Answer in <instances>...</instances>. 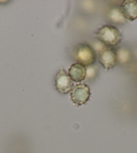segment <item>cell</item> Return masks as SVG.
Returning <instances> with one entry per match:
<instances>
[{"label": "cell", "instance_id": "30bf717a", "mask_svg": "<svg viewBox=\"0 0 137 153\" xmlns=\"http://www.w3.org/2000/svg\"><path fill=\"white\" fill-rule=\"evenodd\" d=\"M97 74V68L94 65H89L86 67V77L85 79L88 80H92L96 77Z\"/></svg>", "mask_w": 137, "mask_h": 153}, {"label": "cell", "instance_id": "7a4b0ae2", "mask_svg": "<svg viewBox=\"0 0 137 153\" xmlns=\"http://www.w3.org/2000/svg\"><path fill=\"white\" fill-rule=\"evenodd\" d=\"M74 57L77 63L88 67L96 62L97 54L94 49L86 43L78 45L74 50Z\"/></svg>", "mask_w": 137, "mask_h": 153}, {"label": "cell", "instance_id": "ba28073f", "mask_svg": "<svg viewBox=\"0 0 137 153\" xmlns=\"http://www.w3.org/2000/svg\"><path fill=\"white\" fill-rule=\"evenodd\" d=\"M109 20L116 25H124L126 22V19L124 16L120 7H114L110 10L108 12Z\"/></svg>", "mask_w": 137, "mask_h": 153}, {"label": "cell", "instance_id": "8fae6325", "mask_svg": "<svg viewBox=\"0 0 137 153\" xmlns=\"http://www.w3.org/2000/svg\"><path fill=\"white\" fill-rule=\"evenodd\" d=\"M91 47L94 49L96 54H100L103 51L107 49V47L99 40L95 41Z\"/></svg>", "mask_w": 137, "mask_h": 153}, {"label": "cell", "instance_id": "9c48e42d", "mask_svg": "<svg viewBox=\"0 0 137 153\" xmlns=\"http://www.w3.org/2000/svg\"><path fill=\"white\" fill-rule=\"evenodd\" d=\"M116 53L117 60L121 64H125L129 62L130 59V53L127 49L124 47H121L119 48Z\"/></svg>", "mask_w": 137, "mask_h": 153}, {"label": "cell", "instance_id": "8992f818", "mask_svg": "<svg viewBox=\"0 0 137 153\" xmlns=\"http://www.w3.org/2000/svg\"><path fill=\"white\" fill-rule=\"evenodd\" d=\"M120 9L126 20L133 21L137 18V1L125 0L121 4Z\"/></svg>", "mask_w": 137, "mask_h": 153}, {"label": "cell", "instance_id": "5b68a950", "mask_svg": "<svg viewBox=\"0 0 137 153\" xmlns=\"http://www.w3.org/2000/svg\"><path fill=\"white\" fill-rule=\"evenodd\" d=\"M99 62L106 70L112 69L118 62L116 53L113 49L107 48L99 54Z\"/></svg>", "mask_w": 137, "mask_h": 153}, {"label": "cell", "instance_id": "277c9868", "mask_svg": "<svg viewBox=\"0 0 137 153\" xmlns=\"http://www.w3.org/2000/svg\"><path fill=\"white\" fill-rule=\"evenodd\" d=\"M55 85L57 91L61 94H67L72 91L74 84L70 78L68 73L61 68L57 72L55 78Z\"/></svg>", "mask_w": 137, "mask_h": 153}, {"label": "cell", "instance_id": "52a82bcc", "mask_svg": "<svg viewBox=\"0 0 137 153\" xmlns=\"http://www.w3.org/2000/svg\"><path fill=\"white\" fill-rule=\"evenodd\" d=\"M68 75L72 81L75 82H80L83 80L86 77V67L83 65L75 63L71 65L68 69Z\"/></svg>", "mask_w": 137, "mask_h": 153}, {"label": "cell", "instance_id": "6da1fadb", "mask_svg": "<svg viewBox=\"0 0 137 153\" xmlns=\"http://www.w3.org/2000/svg\"><path fill=\"white\" fill-rule=\"evenodd\" d=\"M96 38L106 47H114L122 41V36L119 30L114 26L104 25L96 33Z\"/></svg>", "mask_w": 137, "mask_h": 153}, {"label": "cell", "instance_id": "3957f363", "mask_svg": "<svg viewBox=\"0 0 137 153\" xmlns=\"http://www.w3.org/2000/svg\"><path fill=\"white\" fill-rule=\"evenodd\" d=\"M90 95V88L87 84H77L71 91V100L75 105L81 106L89 101Z\"/></svg>", "mask_w": 137, "mask_h": 153}]
</instances>
